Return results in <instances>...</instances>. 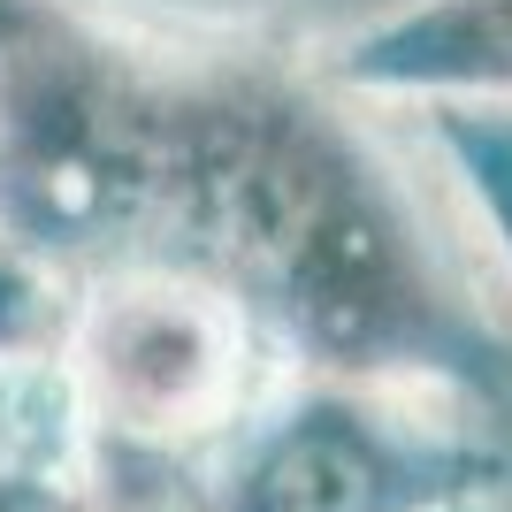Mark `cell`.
I'll use <instances>...</instances> for the list:
<instances>
[{
  "mask_svg": "<svg viewBox=\"0 0 512 512\" xmlns=\"http://www.w3.org/2000/svg\"><path fill=\"white\" fill-rule=\"evenodd\" d=\"M230 291L291 375L428 383L490 406L505 344L421 199L314 62L153 46L123 253Z\"/></svg>",
  "mask_w": 512,
  "mask_h": 512,
  "instance_id": "1",
  "label": "cell"
},
{
  "mask_svg": "<svg viewBox=\"0 0 512 512\" xmlns=\"http://www.w3.org/2000/svg\"><path fill=\"white\" fill-rule=\"evenodd\" d=\"M291 375L253 314L169 260H100L77 283L69 329L46 360L62 451L107 482H176L214 451L260 390Z\"/></svg>",
  "mask_w": 512,
  "mask_h": 512,
  "instance_id": "2",
  "label": "cell"
},
{
  "mask_svg": "<svg viewBox=\"0 0 512 512\" xmlns=\"http://www.w3.org/2000/svg\"><path fill=\"white\" fill-rule=\"evenodd\" d=\"M0 512H199V490L176 482H107L62 444L39 459H0Z\"/></svg>",
  "mask_w": 512,
  "mask_h": 512,
  "instance_id": "6",
  "label": "cell"
},
{
  "mask_svg": "<svg viewBox=\"0 0 512 512\" xmlns=\"http://www.w3.org/2000/svg\"><path fill=\"white\" fill-rule=\"evenodd\" d=\"M344 100H512V0H390L314 54Z\"/></svg>",
  "mask_w": 512,
  "mask_h": 512,
  "instance_id": "4",
  "label": "cell"
},
{
  "mask_svg": "<svg viewBox=\"0 0 512 512\" xmlns=\"http://www.w3.org/2000/svg\"><path fill=\"white\" fill-rule=\"evenodd\" d=\"M421 115L436 153L451 161V184L467 192L474 222L490 230L497 268L512 276V100H444Z\"/></svg>",
  "mask_w": 512,
  "mask_h": 512,
  "instance_id": "5",
  "label": "cell"
},
{
  "mask_svg": "<svg viewBox=\"0 0 512 512\" xmlns=\"http://www.w3.org/2000/svg\"><path fill=\"white\" fill-rule=\"evenodd\" d=\"M474 421L459 390L276 375L214 444L199 512H467L512 474Z\"/></svg>",
  "mask_w": 512,
  "mask_h": 512,
  "instance_id": "3",
  "label": "cell"
}]
</instances>
